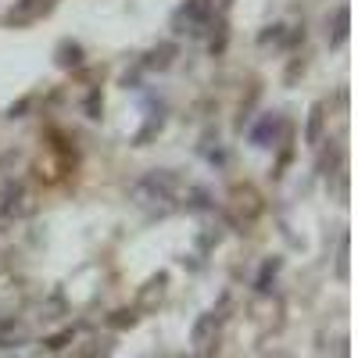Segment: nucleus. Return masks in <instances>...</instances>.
<instances>
[{
  "instance_id": "2",
  "label": "nucleus",
  "mask_w": 358,
  "mask_h": 358,
  "mask_svg": "<svg viewBox=\"0 0 358 358\" xmlns=\"http://www.w3.org/2000/svg\"><path fill=\"white\" fill-rule=\"evenodd\" d=\"M212 25H215V8L208 4V0H183V4L176 8L172 15V33L176 36H208L212 33Z\"/></svg>"
},
{
  "instance_id": "12",
  "label": "nucleus",
  "mask_w": 358,
  "mask_h": 358,
  "mask_svg": "<svg viewBox=\"0 0 358 358\" xmlns=\"http://www.w3.org/2000/svg\"><path fill=\"white\" fill-rule=\"evenodd\" d=\"M86 118H94V122H97V118H101V111H104V97H101V90L94 86V90H90V94H86Z\"/></svg>"
},
{
  "instance_id": "16",
  "label": "nucleus",
  "mask_w": 358,
  "mask_h": 358,
  "mask_svg": "<svg viewBox=\"0 0 358 358\" xmlns=\"http://www.w3.org/2000/svg\"><path fill=\"white\" fill-rule=\"evenodd\" d=\"M50 4H54V0H50Z\"/></svg>"
},
{
  "instance_id": "3",
  "label": "nucleus",
  "mask_w": 358,
  "mask_h": 358,
  "mask_svg": "<svg viewBox=\"0 0 358 358\" xmlns=\"http://www.w3.org/2000/svg\"><path fill=\"white\" fill-rule=\"evenodd\" d=\"M283 133H287V126H283V115L280 111H265L258 122L251 126V143L255 147H276V140H283Z\"/></svg>"
},
{
  "instance_id": "1",
  "label": "nucleus",
  "mask_w": 358,
  "mask_h": 358,
  "mask_svg": "<svg viewBox=\"0 0 358 358\" xmlns=\"http://www.w3.org/2000/svg\"><path fill=\"white\" fill-rule=\"evenodd\" d=\"M179 194H183V179H179L172 169H151L129 187V197L140 208H158V204L165 208V204L179 201Z\"/></svg>"
},
{
  "instance_id": "11",
  "label": "nucleus",
  "mask_w": 358,
  "mask_h": 358,
  "mask_svg": "<svg viewBox=\"0 0 358 358\" xmlns=\"http://www.w3.org/2000/svg\"><path fill=\"white\" fill-rule=\"evenodd\" d=\"M283 33H287V25L283 22H273V25H265L262 33H258V43H283Z\"/></svg>"
},
{
  "instance_id": "4",
  "label": "nucleus",
  "mask_w": 358,
  "mask_h": 358,
  "mask_svg": "<svg viewBox=\"0 0 358 358\" xmlns=\"http://www.w3.org/2000/svg\"><path fill=\"white\" fill-rule=\"evenodd\" d=\"M25 212H29V183L25 179H11V183L0 190V215L15 219V215H25Z\"/></svg>"
},
{
  "instance_id": "13",
  "label": "nucleus",
  "mask_w": 358,
  "mask_h": 358,
  "mask_svg": "<svg viewBox=\"0 0 358 358\" xmlns=\"http://www.w3.org/2000/svg\"><path fill=\"white\" fill-rule=\"evenodd\" d=\"M276 273H280V258H268V262L262 265V273H258L255 287H258V290H268V280H276Z\"/></svg>"
},
{
  "instance_id": "5",
  "label": "nucleus",
  "mask_w": 358,
  "mask_h": 358,
  "mask_svg": "<svg viewBox=\"0 0 358 358\" xmlns=\"http://www.w3.org/2000/svg\"><path fill=\"white\" fill-rule=\"evenodd\" d=\"M176 54H179V43H176V40H162L158 47H151V50L143 54L140 69H143V72H165V69H172Z\"/></svg>"
},
{
  "instance_id": "8",
  "label": "nucleus",
  "mask_w": 358,
  "mask_h": 358,
  "mask_svg": "<svg viewBox=\"0 0 358 358\" xmlns=\"http://www.w3.org/2000/svg\"><path fill=\"white\" fill-rule=\"evenodd\" d=\"M179 197L187 201L190 212H212V208H215V197L208 194L204 187H183V194H179Z\"/></svg>"
},
{
  "instance_id": "15",
  "label": "nucleus",
  "mask_w": 358,
  "mask_h": 358,
  "mask_svg": "<svg viewBox=\"0 0 358 358\" xmlns=\"http://www.w3.org/2000/svg\"><path fill=\"white\" fill-rule=\"evenodd\" d=\"M297 72H305V62H290V65H287V83H294Z\"/></svg>"
},
{
  "instance_id": "6",
  "label": "nucleus",
  "mask_w": 358,
  "mask_h": 358,
  "mask_svg": "<svg viewBox=\"0 0 358 358\" xmlns=\"http://www.w3.org/2000/svg\"><path fill=\"white\" fill-rule=\"evenodd\" d=\"M322 136H326V104L315 101L308 108V122H305V143L308 147H322Z\"/></svg>"
},
{
  "instance_id": "14",
  "label": "nucleus",
  "mask_w": 358,
  "mask_h": 358,
  "mask_svg": "<svg viewBox=\"0 0 358 358\" xmlns=\"http://www.w3.org/2000/svg\"><path fill=\"white\" fill-rule=\"evenodd\" d=\"M29 104H33V101H29V97H25V101H18V104H11V111H8V115H11V118H25V111H29Z\"/></svg>"
},
{
  "instance_id": "10",
  "label": "nucleus",
  "mask_w": 358,
  "mask_h": 358,
  "mask_svg": "<svg viewBox=\"0 0 358 358\" xmlns=\"http://www.w3.org/2000/svg\"><path fill=\"white\" fill-rule=\"evenodd\" d=\"M162 126H165V115H162V111H155V115L143 122V129L133 136V143H136V147H147V143H151V140L162 133Z\"/></svg>"
},
{
  "instance_id": "9",
  "label": "nucleus",
  "mask_w": 358,
  "mask_h": 358,
  "mask_svg": "<svg viewBox=\"0 0 358 358\" xmlns=\"http://www.w3.org/2000/svg\"><path fill=\"white\" fill-rule=\"evenodd\" d=\"M351 8L348 4H341L337 11H334V33H330V47H341L344 40H348V33H351Z\"/></svg>"
},
{
  "instance_id": "7",
  "label": "nucleus",
  "mask_w": 358,
  "mask_h": 358,
  "mask_svg": "<svg viewBox=\"0 0 358 358\" xmlns=\"http://www.w3.org/2000/svg\"><path fill=\"white\" fill-rule=\"evenodd\" d=\"M54 57H57V65H62V69H83L86 50L76 40H62V43H57V50H54Z\"/></svg>"
}]
</instances>
